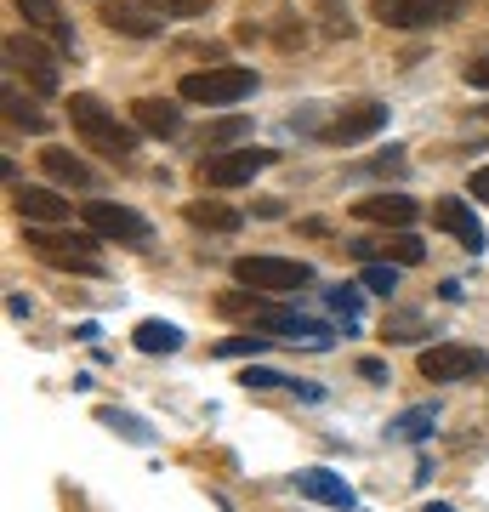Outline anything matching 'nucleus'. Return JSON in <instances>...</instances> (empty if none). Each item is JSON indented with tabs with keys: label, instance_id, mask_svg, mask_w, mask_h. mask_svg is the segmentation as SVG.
<instances>
[{
	"label": "nucleus",
	"instance_id": "obj_22",
	"mask_svg": "<svg viewBox=\"0 0 489 512\" xmlns=\"http://www.w3.org/2000/svg\"><path fill=\"white\" fill-rule=\"evenodd\" d=\"M6 126H18V131H29V137H40L52 120H46V109H35L18 86H6Z\"/></svg>",
	"mask_w": 489,
	"mask_h": 512
},
{
	"label": "nucleus",
	"instance_id": "obj_21",
	"mask_svg": "<svg viewBox=\"0 0 489 512\" xmlns=\"http://www.w3.org/2000/svg\"><path fill=\"white\" fill-rule=\"evenodd\" d=\"M188 222L205 228V234H234L245 217H239L234 205H222V200H194V205H188Z\"/></svg>",
	"mask_w": 489,
	"mask_h": 512
},
{
	"label": "nucleus",
	"instance_id": "obj_29",
	"mask_svg": "<svg viewBox=\"0 0 489 512\" xmlns=\"http://www.w3.org/2000/svg\"><path fill=\"white\" fill-rule=\"evenodd\" d=\"M330 308L342 313V319H359V296L353 291H330Z\"/></svg>",
	"mask_w": 489,
	"mask_h": 512
},
{
	"label": "nucleus",
	"instance_id": "obj_19",
	"mask_svg": "<svg viewBox=\"0 0 489 512\" xmlns=\"http://www.w3.org/2000/svg\"><path fill=\"white\" fill-rule=\"evenodd\" d=\"M12 6H18V18L29 23V29L52 35L57 46H74V29H69V18L57 12V0H12Z\"/></svg>",
	"mask_w": 489,
	"mask_h": 512
},
{
	"label": "nucleus",
	"instance_id": "obj_6",
	"mask_svg": "<svg viewBox=\"0 0 489 512\" xmlns=\"http://www.w3.org/2000/svg\"><path fill=\"white\" fill-rule=\"evenodd\" d=\"M273 154L268 148H217V154H205L200 160V183L205 188H245L256 177V171H268Z\"/></svg>",
	"mask_w": 489,
	"mask_h": 512
},
{
	"label": "nucleus",
	"instance_id": "obj_17",
	"mask_svg": "<svg viewBox=\"0 0 489 512\" xmlns=\"http://www.w3.org/2000/svg\"><path fill=\"white\" fill-rule=\"evenodd\" d=\"M296 495H308V501H319V507H336V512L353 507V490H347V478L325 473V467H302V473H296Z\"/></svg>",
	"mask_w": 489,
	"mask_h": 512
},
{
	"label": "nucleus",
	"instance_id": "obj_8",
	"mask_svg": "<svg viewBox=\"0 0 489 512\" xmlns=\"http://www.w3.org/2000/svg\"><path fill=\"white\" fill-rule=\"evenodd\" d=\"M6 69L12 74H23L29 80V92H40V97H52L57 92V52H46L40 40H29V35H6Z\"/></svg>",
	"mask_w": 489,
	"mask_h": 512
},
{
	"label": "nucleus",
	"instance_id": "obj_2",
	"mask_svg": "<svg viewBox=\"0 0 489 512\" xmlns=\"http://www.w3.org/2000/svg\"><path fill=\"white\" fill-rule=\"evenodd\" d=\"M23 245H29V251L40 256V262H46V268H63V274H86V279H97L103 274V256H97V234H52V228H46V222H29V228H23Z\"/></svg>",
	"mask_w": 489,
	"mask_h": 512
},
{
	"label": "nucleus",
	"instance_id": "obj_3",
	"mask_svg": "<svg viewBox=\"0 0 489 512\" xmlns=\"http://www.w3.org/2000/svg\"><path fill=\"white\" fill-rule=\"evenodd\" d=\"M171 18H200L194 0H103V23L114 35H160Z\"/></svg>",
	"mask_w": 489,
	"mask_h": 512
},
{
	"label": "nucleus",
	"instance_id": "obj_15",
	"mask_svg": "<svg viewBox=\"0 0 489 512\" xmlns=\"http://www.w3.org/2000/svg\"><path fill=\"white\" fill-rule=\"evenodd\" d=\"M433 222L444 228V234L461 239V245H467L472 256H478V251L489 245V239H484V222H478V211H472L467 200H438V205H433Z\"/></svg>",
	"mask_w": 489,
	"mask_h": 512
},
{
	"label": "nucleus",
	"instance_id": "obj_31",
	"mask_svg": "<svg viewBox=\"0 0 489 512\" xmlns=\"http://www.w3.org/2000/svg\"><path fill=\"white\" fill-rule=\"evenodd\" d=\"M245 387H285L279 370H245Z\"/></svg>",
	"mask_w": 489,
	"mask_h": 512
},
{
	"label": "nucleus",
	"instance_id": "obj_4",
	"mask_svg": "<svg viewBox=\"0 0 489 512\" xmlns=\"http://www.w3.org/2000/svg\"><path fill=\"white\" fill-rule=\"evenodd\" d=\"M182 103H205V109H228V103H239V97L256 92V69H245V63H217V69H194L182 74Z\"/></svg>",
	"mask_w": 489,
	"mask_h": 512
},
{
	"label": "nucleus",
	"instance_id": "obj_33",
	"mask_svg": "<svg viewBox=\"0 0 489 512\" xmlns=\"http://www.w3.org/2000/svg\"><path fill=\"white\" fill-rule=\"evenodd\" d=\"M484 114H489V109H484Z\"/></svg>",
	"mask_w": 489,
	"mask_h": 512
},
{
	"label": "nucleus",
	"instance_id": "obj_32",
	"mask_svg": "<svg viewBox=\"0 0 489 512\" xmlns=\"http://www.w3.org/2000/svg\"><path fill=\"white\" fill-rule=\"evenodd\" d=\"M427 512H455V507H444V501H433V507H427Z\"/></svg>",
	"mask_w": 489,
	"mask_h": 512
},
{
	"label": "nucleus",
	"instance_id": "obj_30",
	"mask_svg": "<svg viewBox=\"0 0 489 512\" xmlns=\"http://www.w3.org/2000/svg\"><path fill=\"white\" fill-rule=\"evenodd\" d=\"M467 194H472V200H484V205H489V165H478V171L467 177Z\"/></svg>",
	"mask_w": 489,
	"mask_h": 512
},
{
	"label": "nucleus",
	"instance_id": "obj_25",
	"mask_svg": "<svg viewBox=\"0 0 489 512\" xmlns=\"http://www.w3.org/2000/svg\"><path fill=\"white\" fill-rule=\"evenodd\" d=\"M359 285L364 291H376V296H393L399 291V262H364Z\"/></svg>",
	"mask_w": 489,
	"mask_h": 512
},
{
	"label": "nucleus",
	"instance_id": "obj_5",
	"mask_svg": "<svg viewBox=\"0 0 489 512\" xmlns=\"http://www.w3.org/2000/svg\"><path fill=\"white\" fill-rule=\"evenodd\" d=\"M234 279L256 296H290L302 285H313V268L308 262H290V256H239Z\"/></svg>",
	"mask_w": 489,
	"mask_h": 512
},
{
	"label": "nucleus",
	"instance_id": "obj_24",
	"mask_svg": "<svg viewBox=\"0 0 489 512\" xmlns=\"http://www.w3.org/2000/svg\"><path fill=\"white\" fill-rule=\"evenodd\" d=\"M234 137H245V114H228V120H217V126L200 131V148L205 154H217V148H228Z\"/></svg>",
	"mask_w": 489,
	"mask_h": 512
},
{
	"label": "nucleus",
	"instance_id": "obj_27",
	"mask_svg": "<svg viewBox=\"0 0 489 512\" xmlns=\"http://www.w3.org/2000/svg\"><path fill=\"white\" fill-rule=\"evenodd\" d=\"M103 421H109V427H120V433H126L131 444H148V433H143V421H131V416H120V410H103Z\"/></svg>",
	"mask_w": 489,
	"mask_h": 512
},
{
	"label": "nucleus",
	"instance_id": "obj_12",
	"mask_svg": "<svg viewBox=\"0 0 489 512\" xmlns=\"http://www.w3.org/2000/svg\"><path fill=\"white\" fill-rule=\"evenodd\" d=\"M256 336H285V342H313V348L330 342L325 325H313V319H302V313H290V308H262L256 313Z\"/></svg>",
	"mask_w": 489,
	"mask_h": 512
},
{
	"label": "nucleus",
	"instance_id": "obj_10",
	"mask_svg": "<svg viewBox=\"0 0 489 512\" xmlns=\"http://www.w3.org/2000/svg\"><path fill=\"white\" fill-rule=\"evenodd\" d=\"M86 228L97 239H120V245H148V222L131 211V205H114V200H91L86 205Z\"/></svg>",
	"mask_w": 489,
	"mask_h": 512
},
{
	"label": "nucleus",
	"instance_id": "obj_11",
	"mask_svg": "<svg viewBox=\"0 0 489 512\" xmlns=\"http://www.w3.org/2000/svg\"><path fill=\"white\" fill-rule=\"evenodd\" d=\"M353 256H364V262H399V268H416V262H427V245H421L410 228H387L381 239H353Z\"/></svg>",
	"mask_w": 489,
	"mask_h": 512
},
{
	"label": "nucleus",
	"instance_id": "obj_1",
	"mask_svg": "<svg viewBox=\"0 0 489 512\" xmlns=\"http://www.w3.org/2000/svg\"><path fill=\"white\" fill-rule=\"evenodd\" d=\"M69 126L80 131V143H86L91 154H103V160H114V165H131V154H137V131H131L126 120H114V109L97 103L91 92L69 97Z\"/></svg>",
	"mask_w": 489,
	"mask_h": 512
},
{
	"label": "nucleus",
	"instance_id": "obj_9",
	"mask_svg": "<svg viewBox=\"0 0 489 512\" xmlns=\"http://www.w3.org/2000/svg\"><path fill=\"white\" fill-rule=\"evenodd\" d=\"M467 0H376L370 18L387 23V29H433V23H450Z\"/></svg>",
	"mask_w": 489,
	"mask_h": 512
},
{
	"label": "nucleus",
	"instance_id": "obj_18",
	"mask_svg": "<svg viewBox=\"0 0 489 512\" xmlns=\"http://www.w3.org/2000/svg\"><path fill=\"white\" fill-rule=\"evenodd\" d=\"M131 126L148 131V137H177L182 114H177V103H171V97H137V103H131Z\"/></svg>",
	"mask_w": 489,
	"mask_h": 512
},
{
	"label": "nucleus",
	"instance_id": "obj_16",
	"mask_svg": "<svg viewBox=\"0 0 489 512\" xmlns=\"http://www.w3.org/2000/svg\"><path fill=\"white\" fill-rule=\"evenodd\" d=\"M353 217L359 222H376V228H410L421 217V205L410 194H370V200L353 205Z\"/></svg>",
	"mask_w": 489,
	"mask_h": 512
},
{
	"label": "nucleus",
	"instance_id": "obj_20",
	"mask_svg": "<svg viewBox=\"0 0 489 512\" xmlns=\"http://www.w3.org/2000/svg\"><path fill=\"white\" fill-rule=\"evenodd\" d=\"M40 165H46V177L52 183H63V188H91L97 177H91V165L80 160V154H69V148H40Z\"/></svg>",
	"mask_w": 489,
	"mask_h": 512
},
{
	"label": "nucleus",
	"instance_id": "obj_28",
	"mask_svg": "<svg viewBox=\"0 0 489 512\" xmlns=\"http://www.w3.org/2000/svg\"><path fill=\"white\" fill-rule=\"evenodd\" d=\"M467 86H478V92H489V52H478L467 63Z\"/></svg>",
	"mask_w": 489,
	"mask_h": 512
},
{
	"label": "nucleus",
	"instance_id": "obj_7",
	"mask_svg": "<svg viewBox=\"0 0 489 512\" xmlns=\"http://www.w3.org/2000/svg\"><path fill=\"white\" fill-rule=\"evenodd\" d=\"M416 370L427 376V382H472V376L489 370V353L461 348V342H433V348H421Z\"/></svg>",
	"mask_w": 489,
	"mask_h": 512
},
{
	"label": "nucleus",
	"instance_id": "obj_13",
	"mask_svg": "<svg viewBox=\"0 0 489 512\" xmlns=\"http://www.w3.org/2000/svg\"><path fill=\"white\" fill-rule=\"evenodd\" d=\"M381 126H387V109H381V103H353V109H342L325 126V143H364V137H376Z\"/></svg>",
	"mask_w": 489,
	"mask_h": 512
},
{
	"label": "nucleus",
	"instance_id": "obj_23",
	"mask_svg": "<svg viewBox=\"0 0 489 512\" xmlns=\"http://www.w3.org/2000/svg\"><path fill=\"white\" fill-rule=\"evenodd\" d=\"M137 348H143V353H177L182 348V330L165 325V319H143V325H137Z\"/></svg>",
	"mask_w": 489,
	"mask_h": 512
},
{
	"label": "nucleus",
	"instance_id": "obj_14",
	"mask_svg": "<svg viewBox=\"0 0 489 512\" xmlns=\"http://www.w3.org/2000/svg\"><path fill=\"white\" fill-rule=\"evenodd\" d=\"M12 211L23 222H69V200L57 194V188H29V183H12Z\"/></svg>",
	"mask_w": 489,
	"mask_h": 512
},
{
	"label": "nucleus",
	"instance_id": "obj_26",
	"mask_svg": "<svg viewBox=\"0 0 489 512\" xmlns=\"http://www.w3.org/2000/svg\"><path fill=\"white\" fill-rule=\"evenodd\" d=\"M433 404H416V410H404L399 421H393V439H427V427H433Z\"/></svg>",
	"mask_w": 489,
	"mask_h": 512
}]
</instances>
